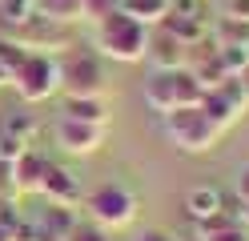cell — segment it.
I'll return each instance as SVG.
<instances>
[{
    "mask_svg": "<svg viewBox=\"0 0 249 241\" xmlns=\"http://www.w3.org/2000/svg\"><path fill=\"white\" fill-rule=\"evenodd\" d=\"M221 133H225V129L217 125L201 105L169 109V112H165V137L173 141L181 153H209L213 145L221 141Z\"/></svg>",
    "mask_w": 249,
    "mask_h": 241,
    "instance_id": "cell-2",
    "label": "cell"
},
{
    "mask_svg": "<svg viewBox=\"0 0 249 241\" xmlns=\"http://www.w3.org/2000/svg\"><path fill=\"white\" fill-rule=\"evenodd\" d=\"M105 69L92 48H72L60 60V93L65 96H105Z\"/></svg>",
    "mask_w": 249,
    "mask_h": 241,
    "instance_id": "cell-4",
    "label": "cell"
},
{
    "mask_svg": "<svg viewBox=\"0 0 249 241\" xmlns=\"http://www.w3.org/2000/svg\"><path fill=\"white\" fill-rule=\"evenodd\" d=\"M237 80H241V89H245V93H249V64H245V69H241V73H237Z\"/></svg>",
    "mask_w": 249,
    "mask_h": 241,
    "instance_id": "cell-33",
    "label": "cell"
},
{
    "mask_svg": "<svg viewBox=\"0 0 249 241\" xmlns=\"http://www.w3.org/2000/svg\"><path fill=\"white\" fill-rule=\"evenodd\" d=\"M24 56H28V48H24L20 40H12L8 32H4V37H0V64H4L8 73H17L20 64H24Z\"/></svg>",
    "mask_w": 249,
    "mask_h": 241,
    "instance_id": "cell-23",
    "label": "cell"
},
{
    "mask_svg": "<svg viewBox=\"0 0 249 241\" xmlns=\"http://www.w3.org/2000/svg\"><path fill=\"white\" fill-rule=\"evenodd\" d=\"M121 8L129 12V16H137L141 24H161L165 20V12H169V0H121Z\"/></svg>",
    "mask_w": 249,
    "mask_h": 241,
    "instance_id": "cell-19",
    "label": "cell"
},
{
    "mask_svg": "<svg viewBox=\"0 0 249 241\" xmlns=\"http://www.w3.org/2000/svg\"><path fill=\"white\" fill-rule=\"evenodd\" d=\"M0 129H4V133H12V137H20V141H28V145H33L36 133H40V125H36L33 112H8Z\"/></svg>",
    "mask_w": 249,
    "mask_h": 241,
    "instance_id": "cell-21",
    "label": "cell"
},
{
    "mask_svg": "<svg viewBox=\"0 0 249 241\" xmlns=\"http://www.w3.org/2000/svg\"><path fill=\"white\" fill-rule=\"evenodd\" d=\"M173 93H177V109H189V105H201L205 85H201V76L185 64V69H173Z\"/></svg>",
    "mask_w": 249,
    "mask_h": 241,
    "instance_id": "cell-17",
    "label": "cell"
},
{
    "mask_svg": "<svg viewBox=\"0 0 249 241\" xmlns=\"http://www.w3.org/2000/svg\"><path fill=\"white\" fill-rule=\"evenodd\" d=\"M213 37L221 44H249V20H237V16H221L213 24Z\"/></svg>",
    "mask_w": 249,
    "mask_h": 241,
    "instance_id": "cell-20",
    "label": "cell"
},
{
    "mask_svg": "<svg viewBox=\"0 0 249 241\" xmlns=\"http://www.w3.org/2000/svg\"><path fill=\"white\" fill-rule=\"evenodd\" d=\"M0 85H12V73L4 69V64H0Z\"/></svg>",
    "mask_w": 249,
    "mask_h": 241,
    "instance_id": "cell-34",
    "label": "cell"
},
{
    "mask_svg": "<svg viewBox=\"0 0 249 241\" xmlns=\"http://www.w3.org/2000/svg\"><path fill=\"white\" fill-rule=\"evenodd\" d=\"M12 165H17V193H40V185H44V177H49V165H53V161L40 157L36 149H24Z\"/></svg>",
    "mask_w": 249,
    "mask_h": 241,
    "instance_id": "cell-11",
    "label": "cell"
},
{
    "mask_svg": "<svg viewBox=\"0 0 249 241\" xmlns=\"http://www.w3.org/2000/svg\"><path fill=\"white\" fill-rule=\"evenodd\" d=\"M225 16H237V20H249V0H225Z\"/></svg>",
    "mask_w": 249,
    "mask_h": 241,
    "instance_id": "cell-30",
    "label": "cell"
},
{
    "mask_svg": "<svg viewBox=\"0 0 249 241\" xmlns=\"http://www.w3.org/2000/svg\"><path fill=\"white\" fill-rule=\"evenodd\" d=\"M40 193H44V197H49L53 205H69V209H76V205L85 201L81 177H76L72 169H65V165H49V177H44Z\"/></svg>",
    "mask_w": 249,
    "mask_h": 241,
    "instance_id": "cell-9",
    "label": "cell"
},
{
    "mask_svg": "<svg viewBox=\"0 0 249 241\" xmlns=\"http://www.w3.org/2000/svg\"><path fill=\"white\" fill-rule=\"evenodd\" d=\"M60 117L72 121H89V125H105L108 129V105L105 96H65V112Z\"/></svg>",
    "mask_w": 249,
    "mask_h": 241,
    "instance_id": "cell-14",
    "label": "cell"
},
{
    "mask_svg": "<svg viewBox=\"0 0 249 241\" xmlns=\"http://www.w3.org/2000/svg\"><path fill=\"white\" fill-rule=\"evenodd\" d=\"M0 197H17V165H12V161H4L0 157Z\"/></svg>",
    "mask_w": 249,
    "mask_h": 241,
    "instance_id": "cell-27",
    "label": "cell"
},
{
    "mask_svg": "<svg viewBox=\"0 0 249 241\" xmlns=\"http://www.w3.org/2000/svg\"><path fill=\"white\" fill-rule=\"evenodd\" d=\"M56 141L65 153H76V157H89L101 149L105 141V125H89V121H72V117H60L56 121Z\"/></svg>",
    "mask_w": 249,
    "mask_h": 241,
    "instance_id": "cell-8",
    "label": "cell"
},
{
    "mask_svg": "<svg viewBox=\"0 0 249 241\" xmlns=\"http://www.w3.org/2000/svg\"><path fill=\"white\" fill-rule=\"evenodd\" d=\"M153 69H185L189 64V44H181L177 37H169V32L157 24V32H149V53Z\"/></svg>",
    "mask_w": 249,
    "mask_h": 241,
    "instance_id": "cell-10",
    "label": "cell"
},
{
    "mask_svg": "<svg viewBox=\"0 0 249 241\" xmlns=\"http://www.w3.org/2000/svg\"><path fill=\"white\" fill-rule=\"evenodd\" d=\"M133 241H173V233H165V229H145V233H137Z\"/></svg>",
    "mask_w": 249,
    "mask_h": 241,
    "instance_id": "cell-32",
    "label": "cell"
},
{
    "mask_svg": "<svg viewBox=\"0 0 249 241\" xmlns=\"http://www.w3.org/2000/svg\"><path fill=\"white\" fill-rule=\"evenodd\" d=\"M40 16H49L56 24H76L85 20V0H33Z\"/></svg>",
    "mask_w": 249,
    "mask_h": 241,
    "instance_id": "cell-18",
    "label": "cell"
},
{
    "mask_svg": "<svg viewBox=\"0 0 249 241\" xmlns=\"http://www.w3.org/2000/svg\"><path fill=\"white\" fill-rule=\"evenodd\" d=\"M169 8H173V12H181V16H201V20H205L209 0H169Z\"/></svg>",
    "mask_w": 249,
    "mask_h": 241,
    "instance_id": "cell-29",
    "label": "cell"
},
{
    "mask_svg": "<svg viewBox=\"0 0 249 241\" xmlns=\"http://www.w3.org/2000/svg\"><path fill=\"white\" fill-rule=\"evenodd\" d=\"M113 8H121V0H85V20L97 24L101 16H108Z\"/></svg>",
    "mask_w": 249,
    "mask_h": 241,
    "instance_id": "cell-28",
    "label": "cell"
},
{
    "mask_svg": "<svg viewBox=\"0 0 249 241\" xmlns=\"http://www.w3.org/2000/svg\"><path fill=\"white\" fill-rule=\"evenodd\" d=\"M201 241H249V225L237 217V221H229L225 229H217V233H205Z\"/></svg>",
    "mask_w": 249,
    "mask_h": 241,
    "instance_id": "cell-25",
    "label": "cell"
},
{
    "mask_svg": "<svg viewBox=\"0 0 249 241\" xmlns=\"http://www.w3.org/2000/svg\"><path fill=\"white\" fill-rule=\"evenodd\" d=\"M8 37H12V40H20L28 53H56V48H65V44H69V24H56V20H49V16L33 12L20 28H12Z\"/></svg>",
    "mask_w": 249,
    "mask_h": 241,
    "instance_id": "cell-7",
    "label": "cell"
},
{
    "mask_svg": "<svg viewBox=\"0 0 249 241\" xmlns=\"http://www.w3.org/2000/svg\"><path fill=\"white\" fill-rule=\"evenodd\" d=\"M241 221H245V225H249V201H245V209H241Z\"/></svg>",
    "mask_w": 249,
    "mask_h": 241,
    "instance_id": "cell-35",
    "label": "cell"
},
{
    "mask_svg": "<svg viewBox=\"0 0 249 241\" xmlns=\"http://www.w3.org/2000/svg\"><path fill=\"white\" fill-rule=\"evenodd\" d=\"M81 205L89 209V221H97L101 229H124L137 217V193H129L124 185H101L85 193Z\"/></svg>",
    "mask_w": 249,
    "mask_h": 241,
    "instance_id": "cell-5",
    "label": "cell"
},
{
    "mask_svg": "<svg viewBox=\"0 0 249 241\" xmlns=\"http://www.w3.org/2000/svg\"><path fill=\"white\" fill-rule=\"evenodd\" d=\"M92 44L101 48V56H113L121 64L145 60L149 53V24H141L137 16H129L124 8H113L108 16H101L92 28Z\"/></svg>",
    "mask_w": 249,
    "mask_h": 241,
    "instance_id": "cell-1",
    "label": "cell"
},
{
    "mask_svg": "<svg viewBox=\"0 0 249 241\" xmlns=\"http://www.w3.org/2000/svg\"><path fill=\"white\" fill-rule=\"evenodd\" d=\"M237 201H241V205L249 201V165L237 173Z\"/></svg>",
    "mask_w": 249,
    "mask_h": 241,
    "instance_id": "cell-31",
    "label": "cell"
},
{
    "mask_svg": "<svg viewBox=\"0 0 249 241\" xmlns=\"http://www.w3.org/2000/svg\"><path fill=\"white\" fill-rule=\"evenodd\" d=\"M161 28L169 32V37H177L181 44H197V40L209 32V20H201V16H181V12L169 8L165 20H161Z\"/></svg>",
    "mask_w": 249,
    "mask_h": 241,
    "instance_id": "cell-15",
    "label": "cell"
},
{
    "mask_svg": "<svg viewBox=\"0 0 249 241\" xmlns=\"http://www.w3.org/2000/svg\"><path fill=\"white\" fill-rule=\"evenodd\" d=\"M65 241H108V229H101L97 221H76Z\"/></svg>",
    "mask_w": 249,
    "mask_h": 241,
    "instance_id": "cell-24",
    "label": "cell"
},
{
    "mask_svg": "<svg viewBox=\"0 0 249 241\" xmlns=\"http://www.w3.org/2000/svg\"><path fill=\"white\" fill-rule=\"evenodd\" d=\"M24 149H33V145L28 141H20V137H12V133H4V129H0V157L4 161H17Z\"/></svg>",
    "mask_w": 249,
    "mask_h": 241,
    "instance_id": "cell-26",
    "label": "cell"
},
{
    "mask_svg": "<svg viewBox=\"0 0 249 241\" xmlns=\"http://www.w3.org/2000/svg\"><path fill=\"white\" fill-rule=\"evenodd\" d=\"M217 60H221V69L229 76H237L249 64V44H221V48H217Z\"/></svg>",
    "mask_w": 249,
    "mask_h": 241,
    "instance_id": "cell-22",
    "label": "cell"
},
{
    "mask_svg": "<svg viewBox=\"0 0 249 241\" xmlns=\"http://www.w3.org/2000/svg\"><path fill=\"white\" fill-rule=\"evenodd\" d=\"M145 101L153 112H165L169 109H177V93H173V69H153L145 76Z\"/></svg>",
    "mask_w": 249,
    "mask_h": 241,
    "instance_id": "cell-12",
    "label": "cell"
},
{
    "mask_svg": "<svg viewBox=\"0 0 249 241\" xmlns=\"http://www.w3.org/2000/svg\"><path fill=\"white\" fill-rule=\"evenodd\" d=\"M76 221H81V217H76L69 205H53V201H49V209L40 213V221H36V225H40V229L49 233L53 241H65V237L72 233V225H76Z\"/></svg>",
    "mask_w": 249,
    "mask_h": 241,
    "instance_id": "cell-16",
    "label": "cell"
},
{
    "mask_svg": "<svg viewBox=\"0 0 249 241\" xmlns=\"http://www.w3.org/2000/svg\"><path fill=\"white\" fill-rule=\"evenodd\" d=\"M201 109H205L221 129H229V125H237V121L245 117V109H249V93L241 89V80H237V76H225L221 85L205 89V96H201Z\"/></svg>",
    "mask_w": 249,
    "mask_h": 241,
    "instance_id": "cell-6",
    "label": "cell"
},
{
    "mask_svg": "<svg viewBox=\"0 0 249 241\" xmlns=\"http://www.w3.org/2000/svg\"><path fill=\"white\" fill-rule=\"evenodd\" d=\"M221 209H225V197H221V189H213V185H197V189L185 193V217L193 225L213 217V213H221Z\"/></svg>",
    "mask_w": 249,
    "mask_h": 241,
    "instance_id": "cell-13",
    "label": "cell"
},
{
    "mask_svg": "<svg viewBox=\"0 0 249 241\" xmlns=\"http://www.w3.org/2000/svg\"><path fill=\"white\" fill-rule=\"evenodd\" d=\"M12 89L20 93V101L40 105L60 93V60L53 53H28L24 64L12 73Z\"/></svg>",
    "mask_w": 249,
    "mask_h": 241,
    "instance_id": "cell-3",
    "label": "cell"
}]
</instances>
